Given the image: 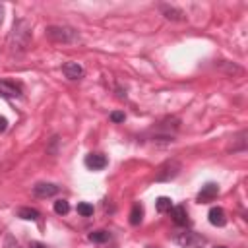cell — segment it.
<instances>
[{"label":"cell","instance_id":"7a4b0ae2","mask_svg":"<svg viewBox=\"0 0 248 248\" xmlns=\"http://www.w3.org/2000/svg\"><path fill=\"white\" fill-rule=\"evenodd\" d=\"M14 39H16V45H14L12 48H16V46L25 48V46H27V43H29V25H27L25 19H19V21L14 23V31H12V35H10V43H12Z\"/></svg>","mask_w":248,"mask_h":248},{"label":"cell","instance_id":"52a82bcc","mask_svg":"<svg viewBox=\"0 0 248 248\" xmlns=\"http://www.w3.org/2000/svg\"><path fill=\"white\" fill-rule=\"evenodd\" d=\"M207 217H209V223L213 227H225L227 225V215H225V211L221 207H211Z\"/></svg>","mask_w":248,"mask_h":248},{"label":"cell","instance_id":"7402d4cb","mask_svg":"<svg viewBox=\"0 0 248 248\" xmlns=\"http://www.w3.org/2000/svg\"><path fill=\"white\" fill-rule=\"evenodd\" d=\"M2 14H4V8L0 6V25H2Z\"/></svg>","mask_w":248,"mask_h":248},{"label":"cell","instance_id":"6da1fadb","mask_svg":"<svg viewBox=\"0 0 248 248\" xmlns=\"http://www.w3.org/2000/svg\"><path fill=\"white\" fill-rule=\"evenodd\" d=\"M174 242L182 248H203L205 246V238L200 236L198 232H192V231H182V232H176L174 236Z\"/></svg>","mask_w":248,"mask_h":248},{"label":"cell","instance_id":"ffe728a7","mask_svg":"<svg viewBox=\"0 0 248 248\" xmlns=\"http://www.w3.org/2000/svg\"><path fill=\"white\" fill-rule=\"evenodd\" d=\"M29 248H48V246H45L43 242H37V240H31V242H29Z\"/></svg>","mask_w":248,"mask_h":248},{"label":"cell","instance_id":"3957f363","mask_svg":"<svg viewBox=\"0 0 248 248\" xmlns=\"http://www.w3.org/2000/svg\"><path fill=\"white\" fill-rule=\"evenodd\" d=\"M46 37L54 43H70L76 39V31L70 27H60V25H52L46 29Z\"/></svg>","mask_w":248,"mask_h":248},{"label":"cell","instance_id":"9c48e42d","mask_svg":"<svg viewBox=\"0 0 248 248\" xmlns=\"http://www.w3.org/2000/svg\"><path fill=\"white\" fill-rule=\"evenodd\" d=\"M170 217H172V221L176 223V225H186L188 223V213H186V207L184 205H174V207H170Z\"/></svg>","mask_w":248,"mask_h":248},{"label":"cell","instance_id":"8fae6325","mask_svg":"<svg viewBox=\"0 0 248 248\" xmlns=\"http://www.w3.org/2000/svg\"><path fill=\"white\" fill-rule=\"evenodd\" d=\"M0 95L2 97H17L19 95V87L14 85L8 79H0Z\"/></svg>","mask_w":248,"mask_h":248},{"label":"cell","instance_id":"2e32d148","mask_svg":"<svg viewBox=\"0 0 248 248\" xmlns=\"http://www.w3.org/2000/svg\"><path fill=\"white\" fill-rule=\"evenodd\" d=\"M89 240L91 242H99V244L101 242H107L108 240V232L107 231H95V232L89 234Z\"/></svg>","mask_w":248,"mask_h":248},{"label":"cell","instance_id":"9a60e30c","mask_svg":"<svg viewBox=\"0 0 248 248\" xmlns=\"http://www.w3.org/2000/svg\"><path fill=\"white\" fill-rule=\"evenodd\" d=\"M70 211V203L66 202V200H58V202H54V213H58V215H66Z\"/></svg>","mask_w":248,"mask_h":248},{"label":"cell","instance_id":"277c9868","mask_svg":"<svg viewBox=\"0 0 248 248\" xmlns=\"http://www.w3.org/2000/svg\"><path fill=\"white\" fill-rule=\"evenodd\" d=\"M217 194H219V186L213 184V182H207V184L202 186V190L198 192V202H200V203H209V202H213V200L217 198Z\"/></svg>","mask_w":248,"mask_h":248},{"label":"cell","instance_id":"4fadbf2b","mask_svg":"<svg viewBox=\"0 0 248 248\" xmlns=\"http://www.w3.org/2000/svg\"><path fill=\"white\" fill-rule=\"evenodd\" d=\"M17 217H21L25 221H37L39 219V211L31 209V207H19L17 209Z\"/></svg>","mask_w":248,"mask_h":248},{"label":"cell","instance_id":"ba28073f","mask_svg":"<svg viewBox=\"0 0 248 248\" xmlns=\"http://www.w3.org/2000/svg\"><path fill=\"white\" fill-rule=\"evenodd\" d=\"M62 72H64L66 78H70V79H79V78L83 76V68H81L78 62H66V64L62 66Z\"/></svg>","mask_w":248,"mask_h":248},{"label":"cell","instance_id":"e0dca14e","mask_svg":"<svg viewBox=\"0 0 248 248\" xmlns=\"http://www.w3.org/2000/svg\"><path fill=\"white\" fill-rule=\"evenodd\" d=\"M78 213L83 217H89V215H93V205L87 202H81V203H78Z\"/></svg>","mask_w":248,"mask_h":248},{"label":"cell","instance_id":"5b68a950","mask_svg":"<svg viewBox=\"0 0 248 248\" xmlns=\"http://www.w3.org/2000/svg\"><path fill=\"white\" fill-rule=\"evenodd\" d=\"M85 167L91 170H101L107 167V157L103 153H89L85 157Z\"/></svg>","mask_w":248,"mask_h":248},{"label":"cell","instance_id":"5bb4252c","mask_svg":"<svg viewBox=\"0 0 248 248\" xmlns=\"http://www.w3.org/2000/svg\"><path fill=\"white\" fill-rule=\"evenodd\" d=\"M155 207H157V211H159V213L170 211V207H172V200H170V198H165V196H161V198L155 202Z\"/></svg>","mask_w":248,"mask_h":248},{"label":"cell","instance_id":"ac0fdd59","mask_svg":"<svg viewBox=\"0 0 248 248\" xmlns=\"http://www.w3.org/2000/svg\"><path fill=\"white\" fill-rule=\"evenodd\" d=\"M110 120H112V122H124V112H118V110L112 112V114H110Z\"/></svg>","mask_w":248,"mask_h":248},{"label":"cell","instance_id":"7c38bea8","mask_svg":"<svg viewBox=\"0 0 248 248\" xmlns=\"http://www.w3.org/2000/svg\"><path fill=\"white\" fill-rule=\"evenodd\" d=\"M143 219V207L141 203H134L132 211H130V225H140Z\"/></svg>","mask_w":248,"mask_h":248},{"label":"cell","instance_id":"8992f818","mask_svg":"<svg viewBox=\"0 0 248 248\" xmlns=\"http://www.w3.org/2000/svg\"><path fill=\"white\" fill-rule=\"evenodd\" d=\"M58 192V186L56 184H50V182H39L33 186V194L37 198H50Z\"/></svg>","mask_w":248,"mask_h":248},{"label":"cell","instance_id":"30bf717a","mask_svg":"<svg viewBox=\"0 0 248 248\" xmlns=\"http://www.w3.org/2000/svg\"><path fill=\"white\" fill-rule=\"evenodd\" d=\"M161 12L165 14L167 19H172V21H182L184 19V12L174 8V6H167V4H161Z\"/></svg>","mask_w":248,"mask_h":248},{"label":"cell","instance_id":"603a6c76","mask_svg":"<svg viewBox=\"0 0 248 248\" xmlns=\"http://www.w3.org/2000/svg\"><path fill=\"white\" fill-rule=\"evenodd\" d=\"M217 248H225V246H217Z\"/></svg>","mask_w":248,"mask_h":248},{"label":"cell","instance_id":"d6986e66","mask_svg":"<svg viewBox=\"0 0 248 248\" xmlns=\"http://www.w3.org/2000/svg\"><path fill=\"white\" fill-rule=\"evenodd\" d=\"M6 248H19V246L12 236H6Z\"/></svg>","mask_w":248,"mask_h":248},{"label":"cell","instance_id":"44dd1931","mask_svg":"<svg viewBox=\"0 0 248 248\" xmlns=\"http://www.w3.org/2000/svg\"><path fill=\"white\" fill-rule=\"evenodd\" d=\"M6 128H8V120L4 116H0V132H4Z\"/></svg>","mask_w":248,"mask_h":248}]
</instances>
